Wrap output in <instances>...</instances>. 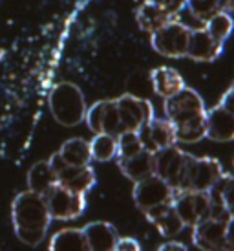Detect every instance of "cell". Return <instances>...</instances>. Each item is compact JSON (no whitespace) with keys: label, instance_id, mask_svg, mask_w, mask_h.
<instances>
[{"label":"cell","instance_id":"6da1fadb","mask_svg":"<svg viewBox=\"0 0 234 251\" xmlns=\"http://www.w3.org/2000/svg\"><path fill=\"white\" fill-rule=\"evenodd\" d=\"M11 218L17 238L31 248L39 246L44 240L51 222L44 196L31 191H22L21 195L15 196L11 205Z\"/></svg>","mask_w":234,"mask_h":251},{"label":"cell","instance_id":"7a4b0ae2","mask_svg":"<svg viewBox=\"0 0 234 251\" xmlns=\"http://www.w3.org/2000/svg\"><path fill=\"white\" fill-rule=\"evenodd\" d=\"M49 110L59 125L75 126L84 121L86 101L81 88L70 81L55 84L49 92Z\"/></svg>","mask_w":234,"mask_h":251},{"label":"cell","instance_id":"3957f363","mask_svg":"<svg viewBox=\"0 0 234 251\" xmlns=\"http://www.w3.org/2000/svg\"><path fill=\"white\" fill-rule=\"evenodd\" d=\"M221 175H223V167L216 158L190 156L178 193H181V191L209 193L214 187V183L221 178Z\"/></svg>","mask_w":234,"mask_h":251},{"label":"cell","instance_id":"277c9868","mask_svg":"<svg viewBox=\"0 0 234 251\" xmlns=\"http://www.w3.org/2000/svg\"><path fill=\"white\" fill-rule=\"evenodd\" d=\"M190 37V28L179 19L166 22L165 26L150 33L152 48L168 59H181L187 53V44Z\"/></svg>","mask_w":234,"mask_h":251},{"label":"cell","instance_id":"5b68a950","mask_svg":"<svg viewBox=\"0 0 234 251\" xmlns=\"http://www.w3.org/2000/svg\"><path fill=\"white\" fill-rule=\"evenodd\" d=\"M51 171L57 176V183L61 187L68 189L71 193L77 195H86L90 189L95 185V171L90 165H83V167H71L66 165L62 158L59 156V152L51 154V158L48 160Z\"/></svg>","mask_w":234,"mask_h":251},{"label":"cell","instance_id":"8992f818","mask_svg":"<svg viewBox=\"0 0 234 251\" xmlns=\"http://www.w3.org/2000/svg\"><path fill=\"white\" fill-rule=\"evenodd\" d=\"M44 202L51 220H62V222L75 220L86 209V195L71 193L68 189L61 187L59 183L44 195Z\"/></svg>","mask_w":234,"mask_h":251},{"label":"cell","instance_id":"52a82bcc","mask_svg":"<svg viewBox=\"0 0 234 251\" xmlns=\"http://www.w3.org/2000/svg\"><path fill=\"white\" fill-rule=\"evenodd\" d=\"M205 103L196 90L185 86L176 96L165 99V114L172 126L205 116Z\"/></svg>","mask_w":234,"mask_h":251},{"label":"cell","instance_id":"ba28073f","mask_svg":"<svg viewBox=\"0 0 234 251\" xmlns=\"http://www.w3.org/2000/svg\"><path fill=\"white\" fill-rule=\"evenodd\" d=\"M172 207L185 227H194L207 218H211V196L209 193H198V191L174 193Z\"/></svg>","mask_w":234,"mask_h":251},{"label":"cell","instance_id":"9c48e42d","mask_svg":"<svg viewBox=\"0 0 234 251\" xmlns=\"http://www.w3.org/2000/svg\"><path fill=\"white\" fill-rule=\"evenodd\" d=\"M188 160H190V154L181 151L179 147L172 145L168 149H163L154 154V175L166 181L174 193H178Z\"/></svg>","mask_w":234,"mask_h":251},{"label":"cell","instance_id":"30bf717a","mask_svg":"<svg viewBox=\"0 0 234 251\" xmlns=\"http://www.w3.org/2000/svg\"><path fill=\"white\" fill-rule=\"evenodd\" d=\"M233 88H229L220 103L205 112V138L227 143L234 138V112L231 108Z\"/></svg>","mask_w":234,"mask_h":251},{"label":"cell","instance_id":"8fae6325","mask_svg":"<svg viewBox=\"0 0 234 251\" xmlns=\"http://www.w3.org/2000/svg\"><path fill=\"white\" fill-rule=\"evenodd\" d=\"M231 226L233 220H221L211 216L192 227V244L201 251H216L220 248L233 246Z\"/></svg>","mask_w":234,"mask_h":251},{"label":"cell","instance_id":"7c38bea8","mask_svg":"<svg viewBox=\"0 0 234 251\" xmlns=\"http://www.w3.org/2000/svg\"><path fill=\"white\" fill-rule=\"evenodd\" d=\"M117 114L121 119L123 132H138L141 126L154 118L152 103L134 94H124L116 99Z\"/></svg>","mask_w":234,"mask_h":251},{"label":"cell","instance_id":"4fadbf2b","mask_svg":"<svg viewBox=\"0 0 234 251\" xmlns=\"http://www.w3.org/2000/svg\"><path fill=\"white\" fill-rule=\"evenodd\" d=\"M132 196H134V202H136L139 209L146 213V211L154 209V207L172 202L174 191L166 181H163L159 176L154 175L145 178V180L136 181Z\"/></svg>","mask_w":234,"mask_h":251},{"label":"cell","instance_id":"5bb4252c","mask_svg":"<svg viewBox=\"0 0 234 251\" xmlns=\"http://www.w3.org/2000/svg\"><path fill=\"white\" fill-rule=\"evenodd\" d=\"M84 121L94 134H108L114 138L123 134L121 119L117 114L116 99H104V101L94 103L90 108H86Z\"/></svg>","mask_w":234,"mask_h":251},{"label":"cell","instance_id":"9a60e30c","mask_svg":"<svg viewBox=\"0 0 234 251\" xmlns=\"http://www.w3.org/2000/svg\"><path fill=\"white\" fill-rule=\"evenodd\" d=\"M138 136L143 145V151H148L152 154L176 145V134H174L172 123L168 119H159L156 116L139 128Z\"/></svg>","mask_w":234,"mask_h":251},{"label":"cell","instance_id":"2e32d148","mask_svg":"<svg viewBox=\"0 0 234 251\" xmlns=\"http://www.w3.org/2000/svg\"><path fill=\"white\" fill-rule=\"evenodd\" d=\"M221 50H223V44L209 35L205 28H194L190 29L185 57L200 63H212L220 57Z\"/></svg>","mask_w":234,"mask_h":251},{"label":"cell","instance_id":"e0dca14e","mask_svg":"<svg viewBox=\"0 0 234 251\" xmlns=\"http://www.w3.org/2000/svg\"><path fill=\"white\" fill-rule=\"evenodd\" d=\"M84 240L90 251H116L119 233L108 222H90L83 227Z\"/></svg>","mask_w":234,"mask_h":251},{"label":"cell","instance_id":"ac0fdd59","mask_svg":"<svg viewBox=\"0 0 234 251\" xmlns=\"http://www.w3.org/2000/svg\"><path fill=\"white\" fill-rule=\"evenodd\" d=\"M150 83L154 92L159 98L168 99L176 96L179 90H183L187 84L183 81V77L179 75V72H176L170 66H158L150 72Z\"/></svg>","mask_w":234,"mask_h":251},{"label":"cell","instance_id":"d6986e66","mask_svg":"<svg viewBox=\"0 0 234 251\" xmlns=\"http://www.w3.org/2000/svg\"><path fill=\"white\" fill-rule=\"evenodd\" d=\"M146 220L150 224L156 226V229L163 235V237L170 238V237H176L179 235L181 231H183V224L179 220L178 213L174 211L172 207V202L170 203H165V205H159V207H154V209L146 211L145 213Z\"/></svg>","mask_w":234,"mask_h":251},{"label":"cell","instance_id":"ffe728a7","mask_svg":"<svg viewBox=\"0 0 234 251\" xmlns=\"http://www.w3.org/2000/svg\"><path fill=\"white\" fill-rule=\"evenodd\" d=\"M117 165L128 180L136 183L148 176H154V154L148 151H141L130 158H117Z\"/></svg>","mask_w":234,"mask_h":251},{"label":"cell","instance_id":"44dd1931","mask_svg":"<svg viewBox=\"0 0 234 251\" xmlns=\"http://www.w3.org/2000/svg\"><path fill=\"white\" fill-rule=\"evenodd\" d=\"M136 19H138L139 28L146 31V33H154L156 29L165 26L166 22L174 21V17L166 11L165 7H161L159 4H154V2H148V0H145L138 7Z\"/></svg>","mask_w":234,"mask_h":251},{"label":"cell","instance_id":"7402d4cb","mask_svg":"<svg viewBox=\"0 0 234 251\" xmlns=\"http://www.w3.org/2000/svg\"><path fill=\"white\" fill-rule=\"evenodd\" d=\"M57 152L62 158V161L66 165H71V167L90 165V161H92L90 143L83 138H71V140L64 141Z\"/></svg>","mask_w":234,"mask_h":251},{"label":"cell","instance_id":"603a6c76","mask_svg":"<svg viewBox=\"0 0 234 251\" xmlns=\"http://www.w3.org/2000/svg\"><path fill=\"white\" fill-rule=\"evenodd\" d=\"M53 185H57V176L49 167L48 160L37 161L28 173V191L44 196Z\"/></svg>","mask_w":234,"mask_h":251},{"label":"cell","instance_id":"cb8c5ba5","mask_svg":"<svg viewBox=\"0 0 234 251\" xmlns=\"http://www.w3.org/2000/svg\"><path fill=\"white\" fill-rule=\"evenodd\" d=\"M49 251H90L84 240L83 229L66 227L57 231L49 240Z\"/></svg>","mask_w":234,"mask_h":251},{"label":"cell","instance_id":"d4e9b609","mask_svg":"<svg viewBox=\"0 0 234 251\" xmlns=\"http://www.w3.org/2000/svg\"><path fill=\"white\" fill-rule=\"evenodd\" d=\"M231 7L233 0H185V9H188V13L203 24L220 11L231 13Z\"/></svg>","mask_w":234,"mask_h":251},{"label":"cell","instance_id":"484cf974","mask_svg":"<svg viewBox=\"0 0 234 251\" xmlns=\"http://www.w3.org/2000/svg\"><path fill=\"white\" fill-rule=\"evenodd\" d=\"M90 143V154L95 161H110L117 158V138L108 134H95Z\"/></svg>","mask_w":234,"mask_h":251},{"label":"cell","instance_id":"4316f807","mask_svg":"<svg viewBox=\"0 0 234 251\" xmlns=\"http://www.w3.org/2000/svg\"><path fill=\"white\" fill-rule=\"evenodd\" d=\"M203 28H205V31L212 37V39H216L218 42L223 44V42L229 39L231 31H233V19H231V13L220 11V13L212 15V17L205 22Z\"/></svg>","mask_w":234,"mask_h":251},{"label":"cell","instance_id":"83f0119b","mask_svg":"<svg viewBox=\"0 0 234 251\" xmlns=\"http://www.w3.org/2000/svg\"><path fill=\"white\" fill-rule=\"evenodd\" d=\"M143 151L138 132H123L117 136V158H130Z\"/></svg>","mask_w":234,"mask_h":251},{"label":"cell","instance_id":"f1b7e54d","mask_svg":"<svg viewBox=\"0 0 234 251\" xmlns=\"http://www.w3.org/2000/svg\"><path fill=\"white\" fill-rule=\"evenodd\" d=\"M148 2H154V4H159L161 7H165L174 19H178L179 13L185 9V0H148Z\"/></svg>","mask_w":234,"mask_h":251},{"label":"cell","instance_id":"f546056e","mask_svg":"<svg viewBox=\"0 0 234 251\" xmlns=\"http://www.w3.org/2000/svg\"><path fill=\"white\" fill-rule=\"evenodd\" d=\"M116 251H141V246L138 244V240L130 237H119Z\"/></svg>","mask_w":234,"mask_h":251},{"label":"cell","instance_id":"4dcf8cb0","mask_svg":"<svg viewBox=\"0 0 234 251\" xmlns=\"http://www.w3.org/2000/svg\"><path fill=\"white\" fill-rule=\"evenodd\" d=\"M156 251H188L185 244H181V242H176V240H170V242H166L163 244L161 248H158Z\"/></svg>","mask_w":234,"mask_h":251},{"label":"cell","instance_id":"1f68e13d","mask_svg":"<svg viewBox=\"0 0 234 251\" xmlns=\"http://www.w3.org/2000/svg\"><path fill=\"white\" fill-rule=\"evenodd\" d=\"M216 251H234L233 246H227V248H220V250H216Z\"/></svg>","mask_w":234,"mask_h":251}]
</instances>
